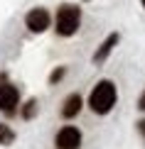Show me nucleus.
<instances>
[{
    "instance_id": "10",
    "label": "nucleus",
    "mask_w": 145,
    "mask_h": 149,
    "mask_svg": "<svg viewBox=\"0 0 145 149\" xmlns=\"http://www.w3.org/2000/svg\"><path fill=\"white\" fill-rule=\"evenodd\" d=\"M62 76H64V69H57V71L52 73V78H49V81H52V83H57V81H59Z\"/></svg>"
},
{
    "instance_id": "1",
    "label": "nucleus",
    "mask_w": 145,
    "mask_h": 149,
    "mask_svg": "<svg viewBox=\"0 0 145 149\" xmlns=\"http://www.w3.org/2000/svg\"><path fill=\"white\" fill-rule=\"evenodd\" d=\"M89 105H91L93 113L106 115L113 105H116V86H113L111 81H98L96 88H93L91 95H89Z\"/></svg>"
},
{
    "instance_id": "3",
    "label": "nucleus",
    "mask_w": 145,
    "mask_h": 149,
    "mask_svg": "<svg viewBox=\"0 0 145 149\" xmlns=\"http://www.w3.org/2000/svg\"><path fill=\"white\" fill-rule=\"evenodd\" d=\"M17 103H20V93H17V88L12 83H8V81H0V110L8 113V115H12L17 110Z\"/></svg>"
},
{
    "instance_id": "8",
    "label": "nucleus",
    "mask_w": 145,
    "mask_h": 149,
    "mask_svg": "<svg viewBox=\"0 0 145 149\" xmlns=\"http://www.w3.org/2000/svg\"><path fill=\"white\" fill-rule=\"evenodd\" d=\"M12 139H15V132L8 125H0V144H10Z\"/></svg>"
},
{
    "instance_id": "12",
    "label": "nucleus",
    "mask_w": 145,
    "mask_h": 149,
    "mask_svg": "<svg viewBox=\"0 0 145 149\" xmlns=\"http://www.w3.org/2000/svg\"><path fill=\"white\" fill-rule=\"evenodd\" d=\"M138 130H140V134L145 137V120H140V122H138Z\"/></svg>"
},
{
    "instance_id": "6",
    "label": "nucleus",
    "mask_w": 145,
    "mask_h": 149,
    "mask_svg": "<svg viewBox=\"0 0 145 149\" xmlns=\"http://www.w3.org/2000/svg\"><path fill=\"white\" fill-rule=\"evenodd\" d=\"M116 44H118V34H111V37H106V39H103V44L98 47V52L93 54V61H96V64H101V61H103V59L111 54V49L116 47Z\"/></svg>"
},
{
    "instance_id": "2",
    "label": "nucleus",
    "mask_w": 145,
    "mask_h": 149,
    "mask_svg": "<svg viewBox=\"0 0 145 149\" xmlns=\"http://www.w3.org/2000/svg\"><path fill=\"white\" fill-rule=\"evenodd\" d=\"M79 24H81V10L76 5H62L57 12V32L62 37H71L76 34Z\"/></svg>"
},
{
    "instance_id": "5",
    "label": "nucleus",
    "mask_w": 145,
    "mask_h": 149,
    "mask_svg": "<svg viewBox=\"0 0 145 149\" xmlns=\"http://www.w3.org/2000/svg\"><path fill=\"white\" fill-rule=\"evenodd\" d=\"M25 24H27L32 32H45V29L49 27V12L45 8H35V10H30L27 15H25Z\"/></svg>"
},
{
    "instance_id": "4",
    "label": "nucleus",
    "mask_w": 145,
    "mask_h": 149,
    "mask_svg": "<svg viewBox=\"0 0 145 149\" xmlns=\"http://www.w3.org/2000/svg\"><path fill=\"white\" fill-rule=\"evenodd\" d=\"M81 147V132L76 127H62L57 132V149H79Z\"/></svg>"
},
{
    "instance_id": "7",
    "label": "nucleus",
    "mask_w": 145,
    "mask_h": 149,
    "mask_svg": "<svg viewBox=\"0 0 145 149\" xmlns=\"http://www.w3.org/2000/svg\"><path fill=\"white\" fill-rule=\"evenodd\" d=\"M79 110H81V98L74 93V95H69L66 100H64L62 115H64V117H74V115H79Z\"/></svg>"
},
{
    "instance_id": "9",
    "label": "nucleus",
    "mask_w": 145,
    "mask_h": 149,
    "mask_svg": "<svg viewBox=\"0 0 145 149\" xmlns=\"http://www.w3.org/2000/svg\"><path fill=\"white\" fill-rule=\"evenodd\" d=\"M35 105H37L35 100H30V103H27V108L22 110V115H25V117H32V115H35Z\"/></svg>"
},
{
    "instance_id": "11",
    "label": "nucleus",
    "mask_w": 145,
    "mask_h": 149,
    "mask_svg": "<svg viewBox=\"0 0 145 149\" xmlns=\"http://www.w3.org/2000/svg\"><path fill=\"white\" fill-rule=\"evenodd\" d=\"M138 108L145 110V91H143V95H140V100H138Z\"/></svg>"
},
{
    "instance_id": "13",
    "label": "nucleus",
    "mask_w": 145,
    "mask_h": 149,
    "mask_svg": "<svg viewBox=\"0 0 145 149\" xmlns=\"http://www.w3.org/2000/svg\"><path fill=\"white\" fill-rule=\"evenodd\" d=\"M140 3H143V8H145V0H140Z\"/></svg>"
}]
</instances>
